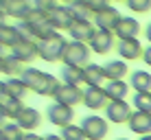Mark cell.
<instances>
[{
  "instance_id": "25",
  "label": "cell",
  "mask_w": 151,
  "mask_h": 140,
  "mask_svg": "<svg viewBox=\"0 0 151 140\" xmlns=\"http://www.w3.org/2000/svg\"><path fill=\"white\" fill-rule=\"evenodd\" d=\"M127 92H129V85L125 81H107L105 85V94L110 101H125Z\"/></svg>"
},
{
  "instance_id": "5",
  "label": "cell",
  "mask_w": 151,
  "mask_h": 140,
  "mask_svg": "<svg viewBox=\"0 0 151 140\" xmlns=\"http://www.w3.org/2000/svg\"><path fill=\"white\" fill-rule=\"evenodd\" d=\"M81 129H83V134H86L88 140H103L107 136L110 125H107L105 118H101V116H96V114H94V116H86V118H83Z\"/></svg>"
},
{
  "instance_id": "15",
  "label": "cell",
  "mask_w": 151,
  "mask_h": 140,
  "mask_svg": "<svg viewBox=\"0 0 151 140\" xmlns=\"http://www.w3.org/2000/svg\"><path fill=\"white\" fill-rule=\"evenodd\" d=\"M29 85L24 83L22 79H7L0 83V94H2L4 98H20L22 101V96L27 94Z\"/></svg>"
},
{
  "instance_id": "8",
  "label": "cell",
  "mask_w": 151,
  "mask_h": 140,
  "mask_svg": "<svg viewBox=\"0 0 151 140\" xmlns=\"http://www.w3.org/2000/svg\"><path fill=\"white\" fill-rule=\"evenodd\" d=\"M9 53H11V57L18 59L20 64H29L35 57H40V48H37V42H33V39H22V42H18L13 48H9Z\"/></svg>"
},
{
  "instance_id": "35",
  "label": "cell",
  "mask_w": 151,
  "mask_h": 140,
  "mask_svg": "<svg viewBox=\"0 0 151 140\" xmlns=\"http://www.w3.org/2000/svg\"><path fill=\"white\" fill-rule=\"evenodd\" d=\"M44 140H64L61 136H55V134H48V136H44Z\"/></svg>"
},
{
  "instance_id": "26",
  "label": "cell",
  "mask_w": 151,
  "mask_h": 140,
  "mask_svg": "<svg viewBox=\"0 0 151 140\" xmlns=\"http://www.w3.org/2000/svg\"><path fill=\"white\" fill-rule=\"evenodd\" d=\"M61 83L79 88V83H83V68H77V66H64V68H61Z\"/></svg>"
},
{
  "instance_id": "30",
  "label": "cell",
  "mask_w": 151,
  "mask_h": 140,
  "mask_svg": "<svg viewBox=\"0 0 151 140\" xmlns=\"http://www.w3.org/2000/svg\"><path fill=\"white\" fill-rule=\"evenodd\" d=\"M61 138L64 140H88L86 134H83L81 125H68L61 129Z\"/></svg>"
},
{
  "instance_id": "6",
  "label": "cell",
  "mask_w": 151,
  "mask_h": 140,
  "mask_svg": "<svg viewBox=\"0 0 151 140\" xmlns=\"http://www.w3.org/2000/svg\"><path fill=\"white\" fill-rule=\"evenodd\" d=\"M132 105L127 101H110L105 107V116L107 121L114 123V125H121V123H129L132 118Z\"/></svg>"
},
{
  "instance_id": "21",
  "label": "cell",
  "mask_w": 151,
  "mask_h": 140,
  "mask_svg": "<svg viewBox=\"0 0 151 140\" xmlns=\"http://www.w3.org/2000/svg\"><path fill=\"white\" fill-rule=\"evenodd\" d=\"M15 123H18V125L22 127L27 134H31L33 129H37V127H40V123H42V114L35 110V107H27V110L22 112V116H20Z\"/></svg>"
},
{
  "instance_id": "12",
  "label": "cell",
  "mask_w": 151,
  "mask_h": 140,
  "mask_svg": "<svg viewBox=\"0 0 151 140\" xmlns=\"http://www.w3.org/2000/svg\"><path fill=\"white\" fill-rule=\"evenodd\" d=\"M112 44H114V31L96 29L94 37H92V42L88 46H90V50H92V53H96V55H107V53H110V48H112Z\"/></svg>"
},
{
  "instance_id": "10",
  "label": "cell",
  "mask_w": 151,
  "mask_h": 140,
  "mask_svg": "<svg viewBox=\"0 0 151 140\" xmlns=\"http://www.w3.org/2000/svg\"><path fill=\"white\" fill-rule=\"evenodd\" d=\"M110 98L105 94V88H86L83 90V105L90 110H105Z\"/></svg>"
},
{
  "instance_id": "20",
  "label": "cell",
  "mask_w": 151,
  "mask_h": 140,
  "mask_svg": "<svg viewBox=\"0 0 151 140\" xmlns=\"http://www.w3.org/2000/svg\"><path fill=\"white\" fill-rule=\"evenodd\" d=\"M103 70H105V77L110 81H123L125 77L129 75V68H127V64H125L123 59H112V61H107L105 66H103Z\"/></svg>"
},
{
  "instance_id": "16",
  "label": "cell",
  "mask_w": 151,
  "mask_h": 140,
  "mask_svg": "<svg viewBox=\"0 0 151 140\" xmlns=\"http://www.w3.org/2000/svg\"><path fill=\"white\" fill-rule=\"evenodd\" d=\"M142 53H145V48H142V44L138 42V37L123 39V42L118 44V55L123 57V61H134V59H138V57H142Z\"/></svg>"
},
{
  "instance_id": "19",
  "label": "cell",
  "mask_w": 151,
  "mask_h": 140,
  "mask_svg": "<svg viewBox=\"0 0 151 140\" xmlns=\"http://www.w3.org/2000/svg\"><path fill=\"white\" fill-rule=\"evenodd\" d=\"M138 31H140L138 20H134V18H123L121 22L116 24V29H114V35H116V37H121V42H123V39H134V37L138 35Z\"/></svg>"
},
{
  "instance_id": "2",
  "label": "cell",
  "mask_w": 151,
  "mask_h": 140,
  "mask_svg": "<svg viewBox=\"0 0 151 140\" xmlns=\"http://www.w3.org/2000/svg\"><path fill=\"white\" fill-rule=\"evenodd\" d=\"M35 7L42 9V11H46L48 24L57 31V33H59V31H68L70 33V29L77 24L75 13H72L68 7H59V4H55V2H37Z\"/></svg>"
},
{
  "instance_id": "7",
  "label": "cell",
  "mask_w": 151,
  "mask_h": 140,
  "mask_svg": "<svg viewBox=\"0 0 151 140\" xmlns=\"http://www.w3.org/2000/svg\"><path fill=\"white\" fill-rule=\"evenodd\" d=\"M46 118H48L53 125H57V127H68V125H72V118H75V110L72 107H68V105H59V103H53V105L46 110Z\"/></svg>"
},
{
  "instance_id": "17",
  "label": "cell",
  "mask_w": 151,
  "mask_h": 140,
  "mask_svg": "<svg viewBox=\"0 0 151 140\" xmlns=\"http://www.w3.org/2000/svg\"><path fill=\"white\" fill-rule=\"evenodd\" d=\"M24 110H27V105H24L20 98H4L2 96V105H0V114H2V118L18 121V118L22 116Z\"/></svg>"
},
{
  "instance_id": "1",
  "label": "cell",
  "mask_w": 151,
  "mask_h": 140,
  "mask_svg": "<svg viewBox=\"0 0 151 140\" xmlns=\"http://www.w3.org/2000/svg\"><path fill=\"white\" fill-rule=\"evenodd\" d=\"M20 79L29 85V90H33L35 94H40V96H53L55 98L57 90L61 88V83H59L57 77L48 75V72H42L37 68H27L22 72Z\"/></svg>"
},
{
  "instance_id": "32",
  "label": "cell",
  "mask_w": 151,
  "mask_h": 140,
  "mask_svg": "<svg viewBox=\"0 0 151 140\" xmlns=\"http://www.w3.org/2000/svg\"><path fill=\"white\" fill-rule=\"evenodd\" d=\"M127 7L132 9L134 13H145L151 9V0H129Z\"/></svg>"
},
{
  "instance_id": "37",
  "label": "cell",
  "mask_w": 151,
  "mask_h": 140,
  "mask_svg": "<svg viewBox=\"0 0 151 140\" xmlns=\"http://www.w3.org/2000/svg\"><path fill=\"white\" fill-rule=\"evenodd\" d=\"M140 140H151V134L149 136H140Z\"/></svg>"
},
{
  "instance_id": "38",
  "label": "cell",
  "mask_w": 151,
  "mask_h": 140,
  "mask_svg": "<svg viewBox=\"0 0 151 140\" xmlns=\"http://www.w3.org/2000/svg\"><path fill=\"white\" fill-rule=\"evenodd\" d=\"M118 140H127V138H118Z\"/></svg>"
},
{
  "instance_id": "29",
  "label": "cell",
  "mask_w": 151,
  "mask_h": 140,
  "mask_svg": "<svg viewBox=\"0 0 151 140\" xmlns=\"http://www.w3.org/2000/svg\"><path fill=\"white\" fill-rule=\"evenodd\" d=\"M68 9L72 13H75L77 20H88V22H92L94 20V13L90 11V7H88V2H70Z\"/></svg>"
},
{
  "instance_id": "9",
  "label": "cell",
  "mask_w": 151,
  "mask_h": 140,
  "mask_svg": "<svg viewBox=\"0 0 151 140\" xmlns=\"http://www.w3.org/2000/svg\"><path fill=\"white\" fill-rule=\"evenodd\" d=\"M55 103L75 107V105H79V103H83V90H79L77 85H66V83H61V88L57 90V94H55Z\"/></svg>"
},
{
  "instance_id": "23",
  "label": "cell",
  "mask_w": 151,
  "mask_h": 140,
  "mask_svg": "<svg viewBox=\"0 0 151 140\" xmlns=\"http://www.w3.org/2000/svg\"><path fill=\"white\" fill-rule=\"evenodd\" d=\"M24 35L20 33L18 27H7V24H2L0 27V44L2 46H9V48H13L18 42H22Z\"/></svg>"
},
{
  "instance_id": "13",
  "label": "cell",
  "mask_w": 151,
  "mask_h": 140,
  "mask_svg": "<svg viewBox=\"0 0 151 140\" xmlns=\"http://www.w3.org/2000/svg\"><path fill=\"white\" fill-rule=\"evenodd\" d=\"M94 33H96L94 22H88V20H77V24L70 29V37L75 42H83V44H90Z\"/></svg>"
},
{
  "instance_id": "27",
  "label": "cell",
  "mask_w": 151,
  "mask_h": 140,
  "mask_svg": "<svg viewBox=\"0 0 151 140\" xmlns=\"http://www.w3.org/2000/svg\"><path fill=\"white\" fill-rule=\"evenodd\" d=\"M0 70H2L4 75H20L22 77V72L27 68H24V64H20L18 59H13L11 55H2V59H0Z\"/></svg>"
},
{
  "instance_id": "11",
  "label": "cell",
  "mask_w": 151,
  "mask_h": 140,
  "mask_svg": "<svg viewBox=\"0 0 151 140\" xmlns=\"http://www.w3.org/2000/svg\"><path fill=\"white\" fill-rule=\"evenodd\" d=\"M123 20V15L118 13L116 7H105L103 11H99L94 15V22H96V29H103V31H114L116 29V24Z\"/></svg>"
},
{
  "instance_id": "3",
  "label": "cell",
  "mask_w": 151,
  "mask_h": 140,
  "mask_svg": "<svg viewBox=\"0 0 151 140\" xmlns=\"http://www.w3.org/2000/svg\"><path fill=\"white\" fill-rule=\"evenodd\" d=\"M90 46L83 44V42H68L61 53V61L64 66H77V68H86L88 66V59H90Z\"/></svg>"
},
{
  "instance_id": "36",
  "label": "cell",
  "mask_w": 151,
  "mask_h": 140,
  "mask_svg": "<svg viewBox=\"0 0 151 140\" xmlns=\"http://www.w3.org/2000/svg\"><path fill=\"white\" fill-rule=\"evenodd\" d=\"M145 35H147V39H149V42H151V24H149V27H147V31H145Z\"/></svg>"
},
{
  "instance_id": "4",
  "label": "cell",
  "mask_w": 151,
  "mask_h": 140,
  "mask_svg": "<svg viewBox=\"0 0 151 140\" xmlns=\"http://www.w3.org/2000/svg\"><path fill=\"white\" fill-rule=\"evenodd\" d=\"M66 39L61 37V33H50L48 37H44L42 42H37V48H40V57L44 61H59L61 59V53H64V48H66Z\"/></svg>"
},
{
  "instance_id": "28",
  "label": "cell",
  "mask_w": 151,
  "mask_h": 140,
  "mask_svg": "<svg viewBox=\"0 0 151 140\" xmlns=\"http://www.w3.org/2000/svg\"><path fill=\"white\" fill-rule=\"evenodd\" d=\"M24 129L15 123V125H2V129H0V140H24Z\"/></svg>"
},
{
  "instance_id": "24",
  "label": "cell",
  "mask_w": 151,
  "mask_h": 140,
  "mask_svg": "<svg viewBox=\"0 0 151 140\" xmlns=\"http://www.w3.org/2000/svg\"><path fill=\"white\" fill-rule=\"evenodd\" d=\"M132 88L136 90V94L151 92V75L145 70H134L132 72Z\"/></svg>"
},
{
  "instance_id": "34",
  "label": "cell",
  "mask_w": 151,
  "mask_h": 140,
  "mask_svg": "<svg viewBox=\"0 0 151 140\" xmlns=\"http://www.w3.org/2000/svg\"><path fill=\"white\" fill-rule=\"evenodd\" d=\"M24 140H44V138H42V136H37L35 131H31V134H27V136H24Z\"/></svg>"
},
{
  "instance_id": "14",
  "label": "cell",
  "mask_w": 151,
  "mask_h": 140,
  "mask_svg": "<svg viewBox=\"0 0 151 140\" xmlns=\"http://www.w3.org/2000/svg\"><path fill=\"white\" fill-rule=\"evenodd\" d=\"M127 127L134 134H138V136H149L151 134V114L149 112H134Z\"/></svg>"
},
{
  "instance_id": "22",
  "label": "cell",
  "mask_w": 151,
  "mask_h": 140,
  "mask_svg": "<svg viewBox=\"0 0 151 140\" xmlns=\"http://www.w3.org/2000/svg\"><path fill=\"white\" fill-rule=\"evenodd\" d=\"M0 9H2L4 15L9 13V15H13V18H20V22H22L33 7H31L29 2H22V0H13V2H2V4H0Z\"/></svg>"
},
{
  "instance_id": "31",
  "label": "cell",
  "mask_w": 151,
  "mask_h": 140,
  "mask_svg": "<svg viewBox=\"0 0 151 140\" xmlns=\"http://www.w3.org/2000/svg\"><path fill=\"white\" fill-rule=\"evenodd\" d=\"M134 107H136V112H149L151 114V92L134 96Z\"/></svg>"
},
{
  "instance_id": "33",
  "label": "cell",
  "mask_w": 151,
  "mask_h": 140,
  "mask_svg": "<svg viewBox=\"0 0 151 140\" xmlns=\"http://www.w3.org/2000/svg\"><path fill=\"white\" fill-rule=\"evenodd\" d=\"M142 59H145V64L147 66H151V44L145 48V53H142Z\"/></svg>"
},
{
  "instance_id": "18",
  "label": "cell",
  "mask_w": 151,
  "mask_h": 140,
  "mask_svg": "<svg viewBox=\"0 0 151 140\" xmlns=\"http://www.w3.org/2000/svg\"><path fill=\"white\" fill-rule=\"evenodd\" d=\"M105 70L103 66H96V64H88L83 68V83L88 88H101V83L105 81Z\"/></svg>"
}]
</instances>
